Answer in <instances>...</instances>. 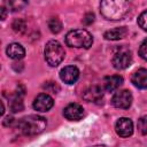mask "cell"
Segmentation results:
<instances>
[{
  "mask_svg": "<svg viewBox=\"0 0 147 147\" xmlns=\"http://www.w3.org/2000/svg\"><path fill=\"white\" fill-rule=\"evenodd\" d=\"M63 115L69 121H78L84 115V109L78 103H69L63 109Z\"/></svg>",
  "mask_w": 147,
  "mask_h": 147,
  "instance_id": "10",
  "label": "cell"
},
{
  "mask_svg": "<svg viewBox=\"0 0 147 147\" xmlns=\"http://www.w3.org/2000/svg\"><path fill=\"white\" fill-rule=\"evenodd\" d=\"M131 82L138 88H147V69L140 68L133 72Z\"/></svg>",
  "mask_w": 147,
  "mask_h": 147,
  "instance_id": "11",
  "label": "cell"
},
{
  "mask_svg": "<svg viewBox=\"0 0 147 147\" xmlns=\"http://www.w3.org/2000/svg\"><path fill=\"white\" fill-rule=\"evenodd\" d=\"M11 28H13V30H14L16 33H23V32H25V30H26V23H25V21H23L22 18H16V20L13 22Z\"/></svg>",
  "mask_w": 147,
  "mask_h": 147,
  "instance_id": "17",
  "label": "cell"
},
{
  "mask_svg": "<svg viewBox=\"0 0 147 147\" xmlns=\"http://www.w3.org/2000/svg\"><path fill=\"white\" fill-rule=\"evenodd\" d=\"M0 9H1V20H5V17H6V9L3 7H1Z\"/></svg>",
  "mask_w": 147,
  "mask_h": 147,
  "instance_id": "25",
  "label": "cell"
},
{
  "mask_svg": "<svg viewBox=\"0 0 147 147\" xmlns=\"http://www.w3.org/2000/svg\"><path fill=\"white\" fill-rule=\"evenodd\" d=\"M47 122L44 117L38 115H29L21 118L17 123L18 129L25 136H36L46 129Z\"/></svg>",
  "mask_w": 147,
  "mask_h": 147,
  "instance_id": "2",
  "label": "cell"
},
{
  "mask_svg": "<svg viewBox=\"0 0 147 147\" xmlns=\"http://www.w3.org/2000/svg\"><path fill=\"white\" fill-rule=\"evenodd\" d=\"M23 108H24V105H23V100H22V96L21 95H18L16 93L13 96H10V99H9V109L13 113L22 111Z\"/></svg>",
  "mask_w": 147,
  "mask_h": 147,
  "instance_id": "16",
  "label": "cell"
},
{
  "mask_svg": "<svg viewBox=\"0 0 147 147\" xmlns=\"http://www.w3.org/2000/svg\"><path fill=\"white\" fill-rule=\"evenodd\" d=\"M53 98L47 93H40L33 100V108L37 111H48L53 107Z\"/></svg>",
  "mask_w": 147,
  "mask_h": 147,
  "instance_id": "7",
  "label": "cell"
},
{
  "mask_svg": "<svg viewBox=\"0 0 147 147\" xmlns=\"http://www.w3.org/2000/svg\"><path fill=\"white\" fill-rule=\"evenodd\" d=\"M44 54H45V60L46 62L52 65V67H56L59 65L62 60L64 59V49L61 46V44L56 40H49L44 49Z\"/></svg>",
  "mask_w": 147,
  "mask_h": 147,
  "instance_id": "4",
  "label": "cell"
},
{
  "mask_svg": "<svg viewBox=\"0 0 147 147\" xmlns=\"http://www.w3.org/2000/svg\"><path fill=\"white\" fill-rule=\"evenodd\" d=\"M79 77V70L75 65H67L60 71V78L65 84H74Z\"/></svg>",
  "mask_w": 147,
  "mask_h": 147,
  "instance_id": "9",
  "label": "cell"
},
{
  "mask_svg": "<svg viewBox=\"0 0 147 147\" xmlns=\"http://www.w3.org/2000/svg\"><path fill=\"white\" fill-rule=\"evenodd\" d=\"M116 133L122 138H127L133 133V123L127 117H121L115 125Z\"/></svg>",
  "mask_w": 147,
  "mask_h": 147,
  "instance_id": "8",
  "label": "cell"
},
{
  "mask_svg": "<svg viewBox=\"0 0 147 147\" xmlns=\"http://www.w3.org/2000/svg\"><path fill=\"white\" fill-rule=\"evenodd\" d=\"M44 88L48 92H52V93H57L60 90V87L53 82H47L46 84H44Z\"/></svg>",
  "mask_w": 147,
  "mask_h": 147,
  "instance_id": "22",
  "label": "cell"
},
{
  "mask_svg": "<svg viewBox=\"0 0 147 147\" xmlns=\"http://www.w3.org/2000/svg\"><path fill=\"white\" fill-rule=\"evenodd\" d=\"M65 42L68 46L75 48H90L93 44V37L84 29H75L67 33Z\"/></svg>",
  "mask_w": 147,
  "mask_h": 147,
  "instance_id": "3",
  "label": "cell"
},
{
  "mask_svg": "<svg viewBox=\"0 0 147 147\" xmlns=\"http://www.w3.org/2000/svg\"><path fill=\"white\" fill-rule=\"evenodd\" d=\"M91 147H107L106 145H94V146H91Z\"/></svg>",
  "mask_w": 147,
  "mask_h": 147,
  "instance_id": "26",
  "label": "cell"
},
{
  "mask_svg": "<svg viewBox=\"0 0 147 147\" xmlns=\"http://www.w3.org/2000/svg\"><path fill=\"white\" fill-rule=\"evenodd\" d=\"M123 84V78L118 75H113V76H108L103 79V86L105 90L108 92H113L115 90H117L121 85Z\"/></svg>",
  "mask_w": 147,
  "mask_h": 147,
  "instance_id": "13",
  "label": "cell"
},
{
  "mask_svg": "<svg viewBox=\"0 0 147 147\" xmlns=\"http://www.w3.org/2000/svg\"><path fill=\"white\" fill-rule=\"evenodd\" d=\"M138 24H139V26L144 31H147V10L142 11L139 15V17H138Z\"/></svg>",
  "mask_w": 147,
  "mask_h": 147,
  "instance_id": "20",
  "label": "cell"
},
{
  "mask_svg": "<svg viewBox=\"0 0 147 147\" xmlns=\"http://www.w3.org/2000/svg\"><path fill=\"white\" fill-rule=\"evenodd\" d=\"M111 103L116 108L121 109H129L131 103H132V94L127 90H122L117 91L111 99Z\"/></svg>",
  "mask_w": 147,
  "mask_h": 147,
  "instance_id": "6",
  "label": "cell"
},
{
  "mask_svg": "<svg viewBox=\"0 0 147 147\" xmlns=\"http://www.w3.org/2000/svg\"><path fill=\"white\" fill-rule=\"evenodd\" d=\"M130 10V3L123 0H105L100 3V11L107 20H122Z\"/></svg>",
  "mask_w": 147,
  "mask_h": 147,
  "instance_id": "1",
  "label": "cell"
},
{
  "mask_svg": "<svg viewBox=\"0 0 147 147\" xmlns=\"http://www.w3.org/2000/svg\"><path fill=\"white\" fill-rule=\"evenodd\" d=\"M138 130L141 134H147V116H142L138 119Z\"/></svg>",
  "mask_w": 147,
  "mask_h": 147,
  "instance_id": "19",
  "label": "cell"
},
{
  "mask_svg": "<svg viewBox=\"0 0 147 147\" xmlns=\"http://www.w3.org/2000/svg\"><path fill=\"white\" fill-rule=\"evenodd\" d=\"M127 32L129 31H127V29L125 26H119V28H115V29L106 31L103 37L107 40H119V39L126 37Z\"/></svg>",
  "mask_w": 147,
  "mask_h": 147,
  "instance_id": "15",
  "label": "cell"
},
{
  "mask_svg": "<svg viewBox=\"0 0 147 147\" xmlns=\"http://www.w3.org/2000/svg\"><path fill=\"white\" fill-rule=\"evenodd\" d=\"M139 55L141 59H144L145 61H147V38L144 39V41L140 44L139 47Z\"/></svg>",
  "mask_w": 147,
  "mask_h": 147,
  "instance_id": "21",
  "label": "cell"
},
{
  "mask_svg": "<svg viewBox=\"0 0 147 147\" xmlns=\"http://www.w3.org/2000/svg\"><path fill=\"white\" fill-rule=\"evenodd\" d=\"M48 28L49 30L53 32V33H59L61 30H62V23L59 18L56 17H52L49 21H48Z\"/></svg>",
  "mask_w": 147,
  "mask_h": 147,
  "instance_id": "18",
  "label": "cell"
},
{
  "mask_svg": "<svg viewBox=\"0 0 147 147\" xmlns=\"http://www.w3.org/2000/svg\"><path fill=\"white\" fill-rule=\"evenodd\" d=\"M102 90L99 86H91L84 92V99L88 102H98L102 99Z\"/></svg>",
  "mask_w": 147,
  "mask_h": 147,
  "instance_id": "14",
  "label": "cell"
},
{
  "mask_svg": "<svg viewBox=\"0 0 147 147\" xmlns=\"http://www.w3.org/2000/svg\"><path fill=\"white\" fill-rule=\"evenodd\" d=\"M94 22V14L93 13H87V14H85V16H84V18H83V23L85 24V25H90V24H92Z\"/></svg>",
  "mask_w": 147,
  "mask_h": 147,
  "instance_id": "23",
  "label": "cell"
},
{
  "mask_svg": "<svg viewBox=\"0 0 147 147\" xmlns=\"http://www.w3.org/2000/svg\"><path fill=\"white\" fill-rule=\"evenodd\" d=\"M6 53L13 60H21L25 55V49L21 44L11 42V44L8 45V47L6 49Z\"/></svg>",
  "mask_w": 147,
  "mask_h": 147,
  "instance_id": "12",
  "label": "cell"
},
{
  "mask_svg": "<svg viewBox=\"0 0 147 147\" xmlns=\"http://www.w3.org/2000/svg\"><path fill=\"white\" fill-rule=\"evenodd\" d=\"M131 62H132V54L129 49H121L116 52L111 60L114 68L119 69V70L126 69L127 67H130Z\"/></svg>",
  "mask_w": 147,
  "mask_h": 147,
  "instance_id": "5",
  "label": "cell"
},
{
  "mask_svg": "<svg viewBox=\"0 0 147 147\" xmlns=\"http://www.w3.org/2000/svg\"><path fill=\"white\" fill-rule=\"evenodd\" d=\"M14 123V118L11 117V116H7L5 119H3V125L5 126H9V125H11Z\"/></svg>",
  "mask_w": 147,
  "mask_h": 147,
  "instance_id": "24",
  "label": "cell"
}]
</instances>
